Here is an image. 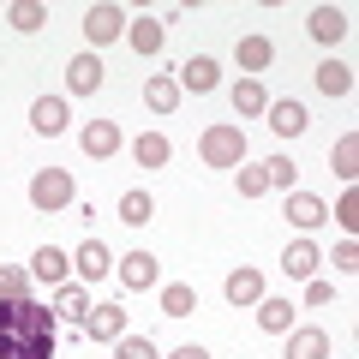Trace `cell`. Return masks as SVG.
<instances>
[{
	"mask_svg": "<svg viewBox=\"0 0 359 359\" xmlns=\"http://www.w3.org/2000/svg\"><path fill=\"white\" fill-rule=\"evenodd\" d=\"M60 318L36 299H6L0 306V359H54Z\"/></svg>",
	"mask_w": 359,
	"mask_h": 359,
	"instance_id": "obj_1",
	"label": "cell"
},
{
	"mask_svg": "<svg viewBox=\"0 0 359 359\" xmlns=\"http://www.w3.org/2000/svg\"><path fill=\"white\" fill-rule=\"evenodd\" d=\"M198 156H204L210 168H240L245 162V132L233 126V120H216V126H204V138H198Z\"/></svg>",
	"mask_w": 359,
	"mask_h": 359,
	"instance_id": "obj_2",
	"label": "cell"
},
{
	"mask_svg": "<svg viewBox=\"0 0 359 359\" xmlns=\"http://www.w3.org/2000/svg\"><path fill=\"white\" fill-rule=\"evenodd\" d=\"M72 198H78V186H72V174H66V168H42V174H30V204H36L42 216L72 210Z\"/></svg>",
	"mask_w": 359,
	"mask_h": 359,
	"instance_id": "obj_3",
	"label": "cell"
},
{
	"mask_svg": "<svg viewBox=\"0 0 359 359\" xmlns=\"http://www.w3.org/2000/svg\"><path fill=\"white\" fill-rule=\"evenodd\" d=\"M78 330H84L90 341H108V347H114L120 335L132 330V318H126V306H90V311H84V323H78Z\"/></svg>",
	"mask_w": 359,
	"mask_h": 359,
	"instance_id": "obj_4",
	"label": "cell"
},
{
	"mask_svg": "<svg viewBox=\"0 0 359 359\" xmlns=\"http://www.w3.org/2000/svg\"><path fill=\"white\" fill-rule=\"evenodd\" d=\"M84 36H90V48L120 42V36H126V13H120V6H90V13H84Z\"/></svg>",
	"mask_w": 359,
	"mask_h": 359,
	"instance_id": "obj_5",
	"label": "cell"
},
{
	"mask_svg": "<svg viewBox=\"0 0 359 359\" xmlns=\"http://www.w3.org/2000/svg\"><path fill=\"white\" fill-rule=\"evenodd\" d=\"M66 264H72V257H66L60 245H36V252H30V282H42V287H66Z\"/></svg>",
	"mask_w": 359,
	"mask_h": 359,
	"instance_id": "obj_6",
	"label": "cell"
},
{
	"mask_svg": "<svg viewBox=\"0 0 359 359\" xmlns=\"http://www.w3.org/2000/svg\"><path fill=\"white\" fill-rule=\"evenodd\" d=\"M66 90H72V96L102 90V54H72V60H66Z\"/></svg>",
	"mask_w": 359,
	"mask_h": 359,
	"instance_id": "obj_7",
	"label": "cell"
},
{
	"mask_svg": "<svg viewBox=\"0 0 359 359\" xmlns=\"http://www.w3.org/2000/svg\"><path fill=\"white\" fill-rule=\"evenodd\" d=\"M222 294H228V306H257V299H264V269L240 264L228 282H222Z\"/></svg>",
	"mask_w": 359,
	"mask_h": 359,
	"instance_id": "obj_8",
	"label": "cell"
},
{
	"mask_svg": "<svg viewBox=\"0 0 359 359\" xmlns=\"http://www.w3.org/2000/svg\"><path fill=\"white\" fill-rule=\"evenodd\" d=\"M264 114H269V132H276V138H299V132L311 126V114H306V108L294 102V96H282V102H269Z\"/></svg>",
	"mask_w": 359,
	"mask_h": 359,
	"instance_id": "obj_9",
	"label": "cell"
},
{
	"mask_svg": "<svg viewBox=\"0 0 359 359\" xmlns=\"http://www.w3.org/2000/svg\"><path fill=\"white\" fill-rule=\"evenodd\" d=\"M306 30H311V42H323V48H335V42H341V36H347L353 25H347V13H341V6H318V13L306 18Z\"/></svg>",
	"mask_w": 359,
	"mask_h": 359,
	"instance_id": "obj_10",
	"label": "cell"
},
{
	"mask_svg": "<svg viewBox=\"0 0 359 359\" xmlns=\"http://www.w3.org/2000/svg\"><path fill=\"white\" fill-rule=\"evenodd\" d=\"M287 222H294L299 233H311V228H323V222H330V204H323V198H311V192H287Z\"/></svg>",
	"mask_w": 359,
	"mask_h": 359,
	"instance_id": "obj_11",
	"label": "cell"
},
{
	"mask_svg": "<svg viewBox=\"0 0 359 359\" xmlns=\"http://www.w3.org/2000/svg\"><path fill=\"white\" fill-rule=\"evenodd\" d=\"M72 269H78V276H84V282H102L108 269H114V257H108V245L96 240V233H90V240H84V245H78V252H72Z\"/></svg>",
	"mask_w": 359,
	"mask_h": 359,
	"instance_id": "obj_12",
	"label": "cell"
},
{
	"mask_svg": "<svg viewBox=\"0 0 359 359\" xmlns=\"http://www.w3.org/2000/svg\"><path fill=\"white\" fill-rule=\"evenodd\" d=\"M78 144H84V156H96V162H108V156L120 150V126H114V120H90V126L78 132Z\"/></svg>",
	"mask_w": 359,
	"mask_h": 359,
	"instance_id": "obj_13",
	"label": "cell"
},
{
	"mask_svg": "<svg viewBox=\"0 0 359 359\" xmlns=\"http://www.w3.org/2000/svg\"><path fill=\"white\" fill-rule=\"evenodd\" d=\"M174 78H180V90H198V96H204V90H216V84H222V66L210 60V54H192V60L180 66Z\"/></svg>",
	"mask_w": 359,
	"mask_h": 359,
	"instance_id": "obj_14",
	"label": "cell"
},
{
	"mask_svg": "<svg viewBox=\"0 0 359 359\" xmlns=\"http://www.w3.org/2000/svg\"><path fill=\"white\" fill-rule=\"evenodd\" d=\"M30 126H36L42 138H60L66 132V102L60 96H36V102H30Z\"/></svg>",
	"mask_w": 359,
	"mask_h": 359,
	"instance_id": "obj_15",
	"label": "cell"
},
{
	"mask_svg": "<svg viewBox=\"0 0 359 359\" xmlns=\"http://www.w3.org/2000/svg\"><path fill=\"white\" fill-rule=\"evenodd\" d=\"M318 264H323V252H318L311 240H294V245L282 252V269L294 276V282H311V276H318Z\"/></svg>",
	"mask_w": 359,
	"mask_h": 359,
	"instance_id": "obj_16",
	"label": "cell"
},
{
	"mask_svg": "<svg viewBox=\"0 0 359 359\" xmlns=\"http://www.w3.org/2000/svg\"><path fill=\"white\" fill-rule=\"evenodd\" d=\"M168 156H174V144H168L162 132H138V138H132V162L138 168H168Z\"/></svg>",
	"mask_w": 359,
	"mask_h": 359,
	"instance_id": "obj_17",
	"label": "cell"
},
{
	"mask_svg": "<svg viewBox=\"0 0 359 359\" xmlns=\"http://www.w3.org/2000/svg\"><path fill=\"white\" fill-rule=\"evenodd\" d=\"M330 168H335V180H347V186L359 180V132H341V138H335Z\"/></svg>",
	"mask_w": 359,
	"mask_h": 359,
	"instance_id": "obj_18",
	"label": "cell"
},
{
	"mask_svg": "<svg viewBox=\"0 0 359 359\" xmlns=\"http://www.w3.org/2000/svg\"><path fill=\"white\" fill-rule=\"evenodd\" d=\"M257 330L264 335H287L294 330V299H257Z\"/></svg>",
	"mask_w": 359,
	"mask_h": 359,
	"instance_id": "obj_19",
	"label": "cell"
},
{
	"mask_svg": "<svg viewBox=\"0 0 359 359\" xmlns=\"http://www.w3.org/2000/svg\"><path fill=\"white\" fill-rule=\"evenodd\" d=\"M144 102H150L156 114H174V108H180V78L174 72H156L150 84H144Z\"/></svg>",
	"mask_w": 359,
	"mask_h": 359,
	"instance_id": "obj_20",
	"label": "cell"
},
{
	"mask_svg": "<svg viewBox=\"0 0 359 359\" xmlns=\"http://www.w3.org/2000/svg\"><path fill=\"white\" fill-rule=\"evenodd\" d=\"M156 276H162V269H156L150 252H126L120 257V282L126 287H156Z\"/></svg>",
	"mask_w": 359,
	"mask_h": 359,
	"instance_id": "obj_21",
	"label": "cell"
},
{
	"mask_svg": "<svg viewBox=\"0 0 359 359\" xmlns=\"http://www.w3.org/2000/svg\"><path fill=\"white\" fill-rule=\"evenodd\" d=\"M282 359H330V335H323V330H294Z\"/></svg>",
	"mask_w": 359,
	"mask_h": 359,
	"instance_id": "obj_22",
	"label": "cell"
},
{
	"mask_svg": "<svg viewBox=\"0 0 359 359\" xmlns=\"http://www.w3.org/2000/svg\"><path fill=\"white\" fill-rule=\"evenodd\" d=\"M198 311V287L192 282H168L162 287V318H192Z\"/></svg>",
	"mask_w": 359,
	"mask_h": 359,
	"instance_id": "obj_23",
	"label": "cell"
},
{
	"mask_svg": "<svg viewBox=\"0 0 359 359\" xmlns=\"http://www.w3.org/2000/svg\"><path fill=\"white\" fill-rule=\"evenodd\" d=\"M126 42L138 60H150V54H162V25L156 18H138V25H126Z\"/></svg>",
	"mask_w": 359,
	"mask_h": 359,
	"instance_id": "obj_24",
	"label": "cell"
},
{
	"mask_svg": "<svg viewBox=\"0 0 359 359\" xmlns=\"http://www.w3.org/2000/svg\"><path fill=\"white\" fill-rule=\"evenodd\" d=\"M318 90L330 96V102H335V96H347V90H353V66H341V60H323V66H318Z\"/></svg>",
	"mask_w": 359,
	"mask_h": 359,
	"instance_id": "obj_25",
	"label": "cell"
},
{
	"mask_svg": "<svg viewBox=\"0 0 359 359\" xmlns=\"http://www.w3.org/2000/svg\"><path fill=\"white\" fill-rule=\"evenodd\" d=\"M233 54H240L245 72H264V66L276 60V42H269V36H240V48H233Z\"/></svg>",
	"mask_w": 359,
	"mask_h": 359,
	"instance_id": "obj_26",
	"label": "cell"
},
{
	"mask_svg": "<svg viewBox=\"0 0 359 359\" xmlns=\"http://www.w3.org/2000/svg\"><path fill=\"white\" fill-rule=\"evenodd\" d=\"M269 108V96H264V84H257V78H240V84H233V114H264Z\"/></svg>",
	"mask_w": 359,
	"mask_h": 359,
	"instance_id": "obj_27",
	"label": "cell"
},
{
	"mask_svg": "<svg viewBox=\"0 0 359 359\" xmlns=\"http://www.w3.org/2000/svg\"><path fill=\"white\" fill-rule=\"evenodd\" d=\"M84 311H90V294L84 287H54V318H72V323H84Z\"/></svg>",
	"mask_w": 359,
	"mask_h": 359,
	"instance_id": "obj_28",
	"label": "cell"
},
{
	"mask_svg": "<svg viewBox=\"0 0 359 359\" xmlns=\"http://www.w3.org/2000/svg\"><path fill=\"white\" fill-rule=\"evenodd\" d=\"M6 18H13V30H25V36H36V30L48 25V6H42V0H18V6H13Z\"/></svg>",
	"mask_w": 359,
	"mask_h": 359,
	"instance_id": "obj_29",
	"label": "cell"
},
{
	"mask_svg": "<svg viewBox=\"0 0 359 359\" xmlns=\"http://www.w3.org/2000/svg\"><path fill=\"white\" fill-rule=\"evenodd\" d=\"M150 216H156V198L150 192H126V198H120V222H126V228H144Z\"/></svg>",
	"mask_w": 359,
	"mask_h": 359,
	"instance_id": "obj_30",
	"label": "cell"
},
{
	"mask_svg": "<svg viewBox=\"0 0 359 359\" xmlns=\"http://www.w3.org/2000/svg\"><path fill=\"white\" fill-rule=\"evenodd\" d=\"M6 299H30V269L0 264V306H6Z\"/></svg>",
	"mask_w": 359,
	"mask_h": 359,
	"instance_id": "obj_31",
	"label": "cell"
},
{
	"mask_svg": "<svg viewBox=\"0 0 359 359\" xmlns=\"http://www.w3.org/2000/svg\"><path fill=\"white\" fill-rule=\"evenodd\" d=\"M114 359H156V341H150V335H120V341H114Z\"/></svg>",
	"mask_w": 359,
	"mask_h": 359,
	"instance_id": "obj_32",
	"label": "cell"
},
{
	"mask_svg": "<svg viewBox=\"0 0 359 359\" xmlns=\"http://www.w3.org/2000/svg\"><path fill=\"white\" fill-rule=\"evenodd\" d=\"M264 180H269V186H282V192H294V180H299V168L287 162V156H269V162H264Z\"/></svg>",
	"mask_w": 359,
	"mask_h": 359,
	"instance_id": "obj_33",
	"label": "cell"
},
{
	"mask_svg": "<svg viewBox=\"0 0 359 359\" xmlns=\"http://www.w3.org/2000/svg\"><path fill=\"white\" fill-rule=\"evenodd\" d=\"M269 192V180H264V162L257 168H240V198H264Z\"/></svg>",
	"mask_w": 359,
	"mask_h": 359,
	"instance_id": "obj_34",
	"label": "cell"
},
{
	"mask_svg": "<svg viewBox=\"0 0 359 359\" xmlns=\"http://www.w3.org/2000/svg\"><path fill=\"white\" fill-rule=\"evenodd\" d=\"M335 222H341L347 233L359 228V192H353V186H347V192H341V204H335Z\"/></svg>",
	"mask_w": 359,
	"mask_h": 359,
	"instance_id": "obj_35",
	"label": "cell"
},
{
	"mask_svg": "<svg viewBox=\"0 0 359 359\" xmlns=\"http://www.w3.org/2000/svg\"><path fill=\"white\" fill-rule=\"evenodd\" d=\"M335 269H341V276H353V269H359V245H353V240L335 245Z\"/></svg>",
	"mask_w": 359,
	"mask_h": 359,
	"instance_id": "obj_36",
	"label": "cell"
},
{
	"mask_svg": "<svg viewBox=\"0 0 359 359\" xmlns=\"http://www.w3.org/2000/svg\"><path fill=\"white\" fill-rule=\"evenodd\" d=\"M330 299H335V287H330V282H318V276H311V282H306V306H330Z\"/></svg>",
	"mask_w": 359,
	"mask_h": 359,
	"instance_id": "obj_37",
	"label": "cell"
},
{
	"mask_svg": "<svg viewBox=\"0 0 359 359\" xmlns=\"http://www.w3.org/2000/svg\"><path fill=\"white\" fill-rule=\"evenodd\" d=\"M168 359H210V353H204V347H198V341H186V347H174V353H168Z\"/></svg>",
	"mask_w": 359,
	"mask_h": 359,
	"instance_id": "obj_38",
	"label": "cell"
}]
</instances>
